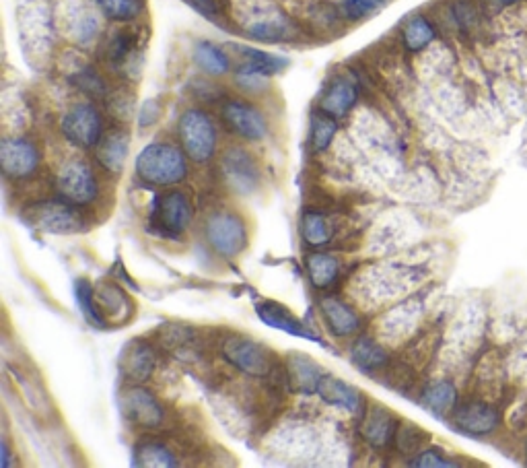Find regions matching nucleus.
I'll use <instances>...</instances> for the list:
<instances>
[{
    "instance_id": "nucleus-39",
    "label": "nucleus",
    "mask_w": 527,
    "mask_h": 468,
    "mask_svg": "<svg viewBox=\"0 0 527 468\" xmlns=\"http://www.w3.org/2000/svg\"><path fill=\"white\" fill-rule=\"evenodd\" d=\"M385 3H388V0H344L342 11L348 19L359 21L379 11Z\"/></svg>"
},
{
    "instance_id": "nucleus-19",
    "label": "nucleus",
    "mask_w": 527,
    "mask_h": 468,
    "mask_svg": "<svg viewBox=\"0 0 527 468\" xmlns=\"http://www.w3.org/2000/svg\"><path fill=\"white\" fill-rule=\"evenodd\" d=\"M101 314L110 324H126L134 316V302L114 283H101L95 287Z\"/></svg>"
},
{
    "instance_id": "nucleus-44",
    "label": "nucleus",
    "mask_w": 527,
    "mask_h": 468,
    "mask_svg": "<svg viewBox=\"0 0 527 468\" xmlns=\"http://www.w3.org/2000/svg\"><path fill=\"white\" fill-rule=\"evenodd\" d=\"M0 446H3V460H0V464H3L5 468L7 466H11L13 462H11V450H9V442L7 440H3V444H0Z\"/></svg>"
},
{
    "instance_id": "nucleus-31",
    "label": "nucleus",
    "mask_w": 527,
    "mask_h": 468,
    "mask_svg": "<svg viewBox=\"0 0 527 468\" xmlns=\"http://www.w3.org/2000/svg\"><path fill=\"white\" fill-rule=\"evenodd\" d=\"M309 281L315 289H330L340 275V262L326 254V252H313L305 260Z\"/></svg>"
},
{
    "instance_id": "nucleus-42",
    "label": "nucleus",
    "mask_w": 527,
    "mask_h": 468,
    "mask_svg": "<svg viewBox=\"0 0 527 468\" xmlns=\"http://www.w3.org/2000/svg\"><path fill=\"white\" fill-rule=\"evenodd\" d=\"M186 3L198 11L202 17L210 21H219L221 19V5L219 0H186Z\"/></svg>"
},
{
    "instance_id": "nucleus-28",
    "label": "nucleus",
    "mask_w": 527,
    "mask_h": 468,
    "mask_svg": "<svg viewBox=\"0 0 527 468\" xmlns=\"http://www.w3.org/2000/svg\"><path fill=\"white\" fill-rule=\"evenodd\" d=\"M350 359L359 367L361 372L365 374H377L381 370H385L390 363V355L385 351L377 341L369 339V337H361L353 349H350Z\"/></svg>"
},
{
    "instance_id": "nucleus-24",
    "label": "nucleus",
    "mask_w": 527,
    "mask_h": 468,
    "mask_svg": "<svg viewBox=\"0 0 527 468\" xmlns=\"http://www.w3.org/2000/svg\"><path fill=\"white\" fill-rule=\"evenodd\" d=\"M245 31H248L250 38L258 42H270V44L287 42L295 36L291 21L276 11L266 13V15H256L248 25H245Z\"/></svg>"
},
{
    "instance_id": "nucleus-37",
    "label": "nucleus",
    "mask_w": 527,
    "mask_h": 468,
    "mask_svg": "<svg viewBox=\"0 0 527 468\" xmlns=\"http://www.w3.org/2000/svg\"><path fill=\"white\" fill-rule=\"evenodd\" d=\"M15 380V386L19 388L23 400H25V405L29 407V411L33 413H38V415H46L48 413V398L42 390L35 388L29 380H25V376L21 372H13L11 376Z\"/></svg>"
},
{
    "instance_id": "nucleus-1",
    "label": "nucleus",
    "mask_w": 527,
    "mask_h": 468,
    "mask_svg": "<svg viewBox=\"0 0 527 468\" xmlns=\"http://www.w3.org/2000/svg\"><path fill=\"white\" fill-rule=\"evenodd\" d=\"M184 149L175 147L171 143H151L140 149L134 161L136 176L159 188L175 186L186 180L188 176V161Z\"/></svg>"
},
{
    "instance_id": "nucleus-11",
    "label": "nucleus",
    "mask_w": 527,
    "mask_h": 468,
    "mask_svg": "<svg viewBox=\"0 0 527 468\" xmlns=\"http://www.w3.org/2000/svg\"><path fill=\"white\" fill-rule=\"evenodd\" d=\"M42 155L35 143L23 137L5 139L0 145V165L9 180H27L40 170Z\"/></svg>"
},
{
    "instance_id": "nucleus-22",
    "label": "nucleus",
    "mask_w": 527,
    "mask_h": 468,
    "mask_svg": "<svg viewBox=\"0 0 527 468\" xmlns=\"http://www.w3.org/2000/svg\"><path fill=\"white\" fill-rule=\"evenodd\" d=\"M130 153V137L124 130H112L97 145V163L110 174H122Z\"/></svg>"
},
{
    "instance_id": "nucleus-33",
    "label": "nucleus",
    "mask_w": 527,
    "mask_h": 468,
    "mask_svg": "<svg viewBox=\"0 0 527 468\" xmlns=\"http://www.w3.org/2000/svg\"><path fill=\"white\" fill-rule=\"evenodd\" d=\"M338 132V124H336V118L326 114V112H315L313 118H311V132H309V143H311V149L315 153H322L326 149H330L334 137Z\"/></svg>"
},
{
    "instance_id": "nucleus-41",
    "label": "nucleus",
    "mask_w": 527,
    "mask_h": 468,
    "mask_svg": "<svg viewBox=\"0 0 527 468\" xmlns=\"http://www.w3.org/2000/svg\"><path fill=\"white\" fill-rule=\"evenodd\" d=\"M453 17L455 23H458L464 31H472L476 29V25L480 23V13L472 3H458L453 7Z\"/></svg>"
},
{
    "instance_id": "nucleus-5",
    "label": "nucleus",
    "mask_w": 527,
    "mask_h": 468,
    "mask_svg": "<svg viewBox=\"0 0 527 468\" xmlns=\"http://www.w3.org/2000/svg\"><path fill=\"white\" fill-rule=\"evenodd\" d=\"M221 355L237 372L252 378H268L276 367L274 355L264 345L241 334H231L223 341Z\"/></svg>"
},
{
    "instance_id": "nucleus-8",
    "label": "nucleus",
    "mask_w": 527,
    "mask_h": 468,
    "mask_svg": "<svg viewBox=\"0 0 527 468\" xmlns=\"http://www.w3.org/2000/svg\"><path fill=\"white\" fill-rule=\"evenodd\" d=\"M120 407L126 419L138 429L155 431L165 425L167 413L161 400L143 386H130L120 398Z\"/></svg>"
},
{
    "instance_id": "nucleus-10",
    "label": "nucleus",
    "mask_w": 527,
    "mask_h": 468,
    "mask_svg": "<svg viewBox=\"0 0 527 468\" xmlns=\"http://www.w3.org/2000/svg\"><path fill=\"white\" fill-rule=\"evenodd\" d=\"M451 423L453 427L466 433L472 438H488L501 427L503 415L501 411L493 405L486 403V400H468V403L455 407L451 413Z\"/></svg>"
},
{
    "instance_id": "nucleus-2",
    "label": "nucleus",
    "mask_w": 527,
    "mask_h": 468,
    "mask_svg": "<svg viewBox=\"0 0 527 468\" xmlns=\"http://www.w3.org/2000/svg\"><path fill=\"white\" fill-rule=\"evenodd\" d=\"M178 139L188 155L198 165L208 163L217 153V126L204 110L190 108L178 120Z\"/></svg>"
},
{
    "instance_id": "nucleus-17",
    "label": "nucleus",
    "mask_w": 527,
    "mask_h": 468,
    "mask_svg": "<svg viewBox=\"0 0 527 468\" xmlns=\"http://www.w3.org/2000/svg\"><path fill=\"white\" fill-rule=\"evenodd\" d=\"M287 386L297 394H313L324 378L322 367L303 353H291L287 359Z\"/></svg>"
},
{
    "instance_id": "nucleus-36",
    "label": "nucleus",
    "mask_w": 527,
    "mask_h": 468,
    "mask_svg": "<svg viewBox=\"0 0 527 468\" xmlns=\"http://www.w3.org/2000/svg\"><path fill=\"white\" fill-rule=\"evenodd\" d=\"M429 440V433L420 429L416 423H402L396 431V448L402 452V454H408V456H414L420 452V448L425 446V442Z\"/></svg>"
},
{
    "instance_id": "nucleus-25",
    "label": "nucleus",
    "mask_w": 527,
    "mask_h": 468,
    "mask_svg": "<svg viewBox=\"0 0 527 468\" xmlns=\"http://www.w3.org/2000/svg\"><path fill=\"white\" fill-rule=\"evenodd\" d=\"M420 405L437 417L451 415L458 407V388L449 380H437L420 394Z\"/></svg>"
},
{
    "instance_id": "nucleus-7",
    "label": "nucleus",
    "mask_w": 527,
    "mask_h": 468,
    "mask_svg": "<svg viewBox=\"0 0 527 468\" xmlns=\"http://www.w3.org/2000/svg\"><path fill=\"white\" fill-rule=\"evenodd\" d=\"M56 192L62 200L75 207L91 205L99 196L97 176L91 170V165L81 159L64 163L56 176Z\"/></svg>"
},
{
    "instance_id": "nucleus-20",
    "label": "nucleus",
    "mask_w": 527,
    "mask_h": 468,
    "mask_svg": "<svg viewBox=\"0 0 527 468\" xmlns=\"http://www.w3.org/2000/svg\"><path fill=\"white\" fill-rule=\"evenodd\" d=\"M320 310L328 322L330 332L338 339L353 337V334H357L361 330L359 314L338 297H324L322 304H320Z\"/></svg>"
},
{
    "instance_id": "nucleus-16",
    "label": "nucleus",
    "mask_w": 527,
    "mask_h": 468,
    "mask_svg": "<svg viewBox=\"0 0 527 468\" xmlns=\"http://www.w3.org/2000/svg\"><path fill=\"white\" fill-rule=\"evenodd\" d=\"M318 394L324 400L326 405L342 409L350 415H359L363 413V405H365V398L361 396V392L350 386L348 382L336 378V376H326L322 378L320 386H318Z\"/></svg>"
},
{
    "instance_id": "nucleus-9",
    "label": "nucleus",
    "mask_w": 527,
    "mask_h": 468,
    "mask_svg": "<svg viewBox=\"0 0 527 468\" xmlns=\"http://www.w3.org/2000/svg\"><path fill=\"white\" fill-rule=\"evenodd\" d=\"M221 118L235 137L258 143L268 137V120L260 108L243 99H229L221 108Z\"/></svg>"
},
{
    "instance_id": "nucleus-4",
    "label": "nucleus",
    "mask_w": 527,
    "mask_h": 468,
    "mask_svg": "<svg viewBox=\"0 0 527 468\" xmlns=\"http://www.w3.org/2000/svg\"><path fill=\"white\" fill-rule=\"evenodd\" d=\"M23 221L33 229L54 233V236L77 233L85 225L83 215L75 209V205L66 203V200H40V203H31L23 209Z\"/></svg>"
},
{
    "instance_id": "nucleus-43",
    "label": "nucleus",
    "mask_w": 527,
    "mask_h": 468,
    "mask_svg": "<svg viewBox=\"0 0 527 468\" xmlns=\"http://www.w3.org/2000/svg\"><path fill=\"white\" fill-rule=\"evenodd\" d=\"M161 110L163 108H161L159 99H149V102L143 108H140V112H138V124L143 126V128L153 126L161 118Z\"/></svg>"
},
{
    "instance_id": "nucleus-14",
    "label": "nucleus",
    "mask_w": 527,
    "mask_h": 468,
    "mask_svg": "<svg viewBox=\"0 0 527 468\" xmlns=\"http://www.w3.org/2000/svg\"><path fill=\"white\" fill-rule=\"evenodd\" d=\"M398 419L394 413H390L381 405H373L365 411L363 423H361V433L369 446L373 448H385L396 440L398 431Z\"/></svg>"
},
{
    "instance_id": "nucleus-23",
    "label": "nucleus",
    "mask_w": 527,
    "mask_h": 468,
    "mask_svg": "<svg viewBox=\"0 0 527 468\" xmlns=\"http://www.w3.org/2000/svg\"><path fill=\"white\" fill-rule=\"evenodd\" d=\"M357 99H359V91H357L355 83L340 77V79H334L332 83H328V87L324 89V93L320 97V110L338 120V118H344L350 110L355 108Z\"/></svg>"
},
{
    "instance_id": "nucleus-26",
    "label": "nucleus",
    "mask_w": 527,
    "mask_h": 468,
    "mask_svg": "<svg viewBox=\"0 0 527 468\" xmlns=\"http://www.w3.org/2000/svg\"><path fill=\"white\" fill-rule=\"evenodd\" d=\"M237 52L243 58V64L239 69L243 71H252L264 77H272L278 75L280 71H285L289 66V60L285 56H278L266 50H258V48H248V46H237Z\"/></svg>"
},
{
    "instance_id": "nucleus-15",
    "label": "nucleus",
    "mask_w": 527,
    "mask_h": 468,
    "mask_svg": "<svg viewBox=\"0 0 527 468\" xmlns=\"http://www.w3.org/2000/svg\"><path fill=\"white\" fill-rule=\"evenodd\" d=\"M157 365V355L151 345L130 341V345L122 351L120 357V372L122 376L132 384H143L147 382Z\"/></svg>"
},
{
    "instance_id": "nucleus-35",
    "label": "nucleus",
    "mask_w": 527,
    "mask_h": 468,
    "mask_svg": "<svg viewBox=\"0 0 527 468\" xmlns=\"http://www.w3.org/2000/svg\"><path fill=\"white\" fill-rule=\"evenodd\" d=\"M75 297H77V304L81 308V314L87 318V322H91L95 328H108L110 326V322L105 320V316L101 314V308H99L97 297H95V289L89 285V281H77Z\"/></svg>"
},
{
    "instance_id": "nucleus-32",
    "label": "nucleus",
    "mask_w": 527,
    "mask_h": 468,
    "mask_svg": "<svg viewBox=\"0 0 527 468\" xmlns=\"http://www.w3.org/2000/svg\"><path fill=\"white\" fill-rule=\"evenodd\" d=\"M437 38L435 25L425 15L410 17L402 27V44L408 52H423Z\"/></svg>"
},
{
    "instance_id": "nucleus-45",
    "label": "nucleus",
    "mask_w": 527,
    "mask_h": 468,
    "mask_svg": "<svg viewBox=\"0 0 527 468\" xmlns=\"http://www.w3.org/2000/svg\"><path fill=\"white\" fill-rule=\"evenodd\" d=\"M493 3H497L503 9H509V7H517L519 3H523V0H493Z\"/></svg>"
},
{
    "instance_id": "nucleus-29",
    "label": "nucleus",
    "mask_w": 527,
    "mask_h": 468,
    "mask_svg": "<svg viewBox=\"0 0 527 468\" xmlns=\"http://www.w3.org/2000/svg\"><path fill=\"white\" fill-rule=\"evenodd\" d=\"M194 62L208 77H223L231 71V60L227 52L213 42H198L194 46Z\"/></svg>"
},
{
    "instance_id": "nucleus-21",
    "label": "nucleus",
    "mask_w": 527,
    "mask_h": 468,
    "mask_svg": "<svg viewBox=\"0 0 527 468\" xmlns=\"http://www.w3.org/2000/svg\"><path fill=\"white\" fill-rule=\"evenodd\" d=\"M256 314L258 318L276 328V330H283L287 334H291V337H301V339H309V341H315V343H322V339L318 337V334L311 332L301 320H297L285 306H280L276 302H264L256 308Z\"/></svg>"
},
{
    "instance_id": "nucleus-6",
    "label": "nucleus",
    "mask_w": 527,
    "mask_h": 468,
    "mask_svg": "<svg viewBox=\"0 0 527 468\" xmlns=\"http://www.w3.org/2000/svg\"><path fill=\"white\" fill-rule=\"evenodd\" d=\"M62 137L79 149H93L103 139V118L97 106L79 102L70 106L60 120Z\"/></svg>"
},
{
    "instance_id": "nucleus-38",
    "label": "nucleus",
    "mask_w": 527,
    "mask_h": 468,
    "mask_svg": "<svg viewBox=\"0 0 527 468\" xmlns=\"http://www.w3.org/2000/svg\"><path fill=\"white\" fill-rule=\"evenodd\" d=\"M410 466H416V468H453V466H460V462L453 460L451 456H447L443 450L427 448V450H420L418 454L412 456Z\"/></svg>"
},
{
    "instance_id": "nucleus-40",
    "label": "nucleus",
    "mask_w": 527,
    "mask_h": 468,
    "mask_svg": "<svg viewBox=\"0 0 527 468\" xmlns=\"http://www.w3.org/2000/svg\"><path fill=\"white\" fill-rule=\"evenodd\" d=\"M73 81H75V85H77L83 93H87V95H91V97H103V95H105V85H103L101 77L97 75V71L89 69V66H87V69H81V71L75 75Z\"/></svg>"
},
{
    "instance_id": "nucleus-30",
    "label": "nucleus",
    "mask_w": 527,
    "mask_h": 468,
    "mask_svg": "<svg viewBox=\"0 0 527 468\" xmlns=\"http://www.w3.org/2000/svg\"><path fill=\"white\" fill-rule=\"evenodd\" d=\"M132 462L136 466H157V468H173L180 460L175 452L161 440H143L138 442L132 454Z\"/></svg>"
},
{
    "instance_id": "nucleus-12",
    "label": "nucleus",
    "mask_w": 527,
    "mask_h": 468,
    "mask_svg": "<svg viewBox=\"0 0 527 468\" xmlns=\"http://www.w3.org/2000/svg\"><path fill=\"white\" fill-rule=\"evenodd\" d=\"M221 172L227 186L237 194H250L260 182V170L254 157L239 147L227 149L221 159Z\"/></svg>"
},
{
    "instance_id": "nucleus-46",
    "label": "nucleus",
    "mask_w": 527,
    "mask_h": 468,
    "mask_svg": "<svg viewBox=\"0 0 527 468\" xmlns=\"http://www.w3.org/2000/svg\"><path fill=\"white\" fill-rule=\"evenodd\" d=\"M525 458H527V442H525Z\"/></svg>"
},
{
    "instance_id": "nucleus-27",
    "label": "nucleus",
    "mask_w": 527,
    "mask_h": 468,
    "mask_svg": "<svg viewBox=\"0 0 527 468\" xmlns=\"http://www.w3.org/2000/svg\"><path fill=\"white\" fill-rule=\"evenodd\" d=\"M299 233L305 246L324 248L334 238V223L318 211H305L299 221Z\"/></svg>"
},
{
    "instance_id": "nucleus-34",
    "label": "nucleus",
    "mask_w": 527,
    "mask_h": 468,
    "mask_svg": "<svg viewBox=\"0 0 527 468\" xmlns=\"http://www.w3.org/2000/svg\"><path fill=\"white\" fill-rule=\"evenodd\" d=\"M95 5L105 17L116 23L136 21L145 13V0H95Z\"/></svg>"
},
{
    "instance_id": "nucleus-18",
    "label": "nucleus",
    "mask_w": 527,
    "mask_h": 468,
    "mask_svg": "<svg viewBox=\"0 0 527 468\" xmlns=\"http://www.w3.org/2000/svg\"><path fill=\"white\" fill-rule=\"evenodd\" d=\"M105 60L116 73L132 77V66H140V44L132 31H118L105 46Z\"/></svg>"
},
{
    "instance_id": "nucleus-3",
    "label": "nucleus",
    "mask_w": 527,
    "mask_h": 468,
    "mask_svg": "<svg viewBox=\"0 0 527 468\" xmlns=\"http://www.w3.org/2000/svg\"><path fill=\"white\" fill-rule=\"evenodd\" d=\"M204 240L221 258H235L248 248V227L233 211H217L204 221Z\"/></svg>"
},
{
    "instance_id": "nucleus-13",
    "label": "nucleus",
    "mask_w": 527,
    "mask_h": 468,
    "mask_svg": "<svg viewBox=\"0 0 527 468\" xmlns=\"http://www.w3.org/2000/svg\"><path fill=\"white\" fill-rule=\"evenodd\" d=\"M194 217V207L190 198L182 190H171L163 194L157 200L155 207V219L159 227H163L167 233H182L188 229Z\"/></svg>"
}]
</instances>
